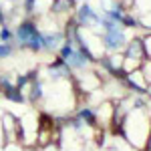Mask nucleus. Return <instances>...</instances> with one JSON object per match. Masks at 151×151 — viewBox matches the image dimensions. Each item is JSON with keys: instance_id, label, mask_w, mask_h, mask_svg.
Segmentation results:
<instances>
[{"instance_id": "nucleus-1", "label": "nucleus", "mask_w": 151, "mask_h": 151, "mask_svg": "<svg viewBox=\"0 0 151 151\" xmlns=\"http://www.w3.org/2000/svg\"><path fill=\"white\" fill-rule=\"evenodd\" d=\"M12 40H14V32L6 24H2L0 26V42H12Z\"/></svg>"}, {"instance_id": "nucleus-2", "label": "nucleus", "mask_w": 151, "mask_h": 151, "mask_svg": "<svg viewBox=\"0 0 151 151\" xmlns=\"http://www.w3.org/2000/svg\"><path fill=\"white\" fill-rule=\"evenodd\" d=\"M141 73H143V77H145L147 85H151V58H147V60L141 65Z\"/></svg>"}, {"instance_id": "nucleus-3", "label": "nucleus", "mask_w": 151, "mask_h": 151, "mask_svg": "<svg viewBox=\"0 0 151 151\" xmlns=\"http://www.w3.org/2000/svg\"><path fill=\"white\" fill-rule=\"evenodd\" d=\"M36 2H38V0H24V12L32 14L35 8H36Z\"/></svg>"}, {"instance_id": "nucleus-4", "label": "nucleus", "mask_w": 151, "mask_h": 151, "mask_svg": "<svg viewBox=\"0 0 151 151\" xmlns=\"http://www.w3.org/2000/svg\"><path fill=\"white\" fill-rule=\"evenodd\" d=\"M143 149H145V151H151V127H149V133H147V139H145Z\"/></svg>"}, {"instance_id": "nucleus-5", "label": "nucleus", "mask_w": 151, "mask_h": 151, "mask_svg": "<svg viewBox=\"0 0 151 151\" xmlns=\"http://www.w3.org/2000/svg\"><path fill=\"white\" fill-rule=\"evenodd\" d=\"M2 145H6V141H4V131H2V119H0V147Z\"/></svg>"}]
</instances>
